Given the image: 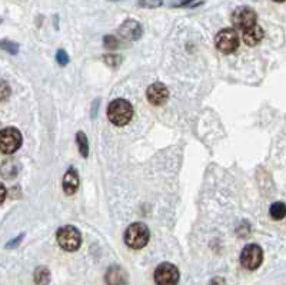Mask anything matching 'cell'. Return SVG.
I'll list each match as a JSON object with an SVG mask.
<instances>
[{
	"label": "cell",
	"mask_w": 286,
	"mask_h": 285,
	"mask_svg": "<svg viewBox=\"0 0 286 285\" xmlns=\"http://www.w3.org/2000/svg\"><path fill=\"white\" fill-rule=\"evenodd\" d=\"M179 278H180L179 269L170 262H163L155 269L156 285H177Z\"/></svg>",
	"instance_id": "52a82bcc"
},
{
	"label": "cell",
	"mask_w": 286,
	"mask_h": 285,
	"mask_svg": "<svg viewBox=\"0 0 286 285\" xmlns=\"http://www.w3.org/2000/svg\"><path fill=\"white\" fill-rule=\"evenodd\" d=\"M269 214H270V218L275 219V221H280L286 217V205L283 202L277 201L273 202L269 208Z\"/></svg>",
	"instance_id": "5bb4252c"
},
{
	"label": "cell",
	"mask_w": 286,
	"mask_h": 285,
	"mask_svg": "<svg viewBox=\"0 0 286 285\" xmlns=\"http://www.w3.org/2000/svg\"><path fill=\"white\" fill-rule=\"evenodd\" d=\"M263 36H265V32H263V29L258 26V25H255V26H252V28L243 30V42H245L248 46H256V45H259V43L262 42Z\"/></svg>",
	"instance_id": "7c38bea8"
},
{
	"label": "cell",
	"mask_w": 286,
	"mask_h": 285,
	"mask_svg": "<svg viewBox=\"0 0 286 285\" xmlns=\"http://www.w3.org/2000/svg\"><path fill=\"white\" fill-rule=\"evenodd\" d=\"M22 133L18 128L8 126L5 129H2L0 132V149L2 152L6 155H12L18 151L22 145Z\"/></svg>",
	"instance_id": "277c9868"
},
{
	"label": "cell",
	"mask_w": 286,
	"mask_h": 285,
	"mask_svg": "<svg viewBox=\"0 0 286 285\" xmlns=\"http://www.w3.org/2000/svg\"><path fill=\"white\" fill-rule=\"evenodd\" d=\"M69 55L66 53L63 49H59L57 52H56V62L60 65V66H66L67 63H69Z\"/></svg>",
	"instance_id": "ffe728a7"
},
{
	"label": "cell",
	"mask_w": 286,
	"mask_h": 285,
	"mask_svg": "<svg viewBox=\"0 0 286 285\" xmlns=\"http://www.w3.org/2000/svg\"><path fill=\"white\" fill-rule=\"evenodd\" d=\"M273 2H285V0H273Z\"/></svg>",
	"instance_id": "4316f807"
},
{
	"label": "cell",
	"mask_w": 286,
	"mask_h": 285,
	"mask_svg": "<svg viewBox=\"0 0 286 285\" xmlns=\"http://www.w3.org/2000/svg\"><path fill=\"white\" fill-rule=\"evenodd\" d=\"M215 45L222 53L229 55L239 48V36L233 29H222L215 38Z\"/></svg>",
	"instance_id": "5b68a950"
},
{
	"label": "cell",
	"mask_w": 286,
	"mask_h": 285,
	"mask_svg": "<svg viewBox=\"0 0 286 285\" xmlns=\"http://www.w3.org/2000/svg\"><path fill=\"white\" fill-rule=\"evenodd\" d=\"M150 239V231L142 222L130 224L125 232V244L132 249H142L148 245Z\"/></svg>",
	"instance_id": "7a4b0ae2"
},
{
	"label": "cell",
	"mask_w": 286,
	"mask_h": 285,
	"mask_svg": "<svg viewBox=\"0 0 286 285\" xmlns=\"http://www.w3.org/2000/svg\"><path fill=\"white\" fill-rule=\"evenodd\" d=\"M263 261V251L262 248L256 245V244H250L242 249L240 254V264L243 268L249 269V271H255L258 269L260 264Z\"/></svg>",
	"instance_id": "8992f818"
},
{
	"label": "cell",
	"mask_w": 286,
	"mask_h": 285,
	"mask_svg": "<svg viewBox=\"0 0 286 285\" xmlns=\"http://www.w3.org/2000/svg\"><path fill=\"white\" fill-rule=\"evenodd\" d=\"M103 60L106 62V65H109V66H118L120 63V56H116V55H106V56L103 57Z\"/></svg>",
	"instance_id": "44dd1931"
},
{
	"label": "cell",
	"mask_w": 286,
	"mask_h": 285,
	"mask_svg": "<svg viewBox=\"0 0 286 285\" xmlns=\"http://www.w3.org/2000/svg\"><path fill=\"white\" fill-rule=\"evenodd\" d=\"M194 2L195 0H180L176 6H177V8H180V6L183 8V6H189V5H190V3H194Z\"/></svg>",
	"instance_id": "d4e9b609"
},
{
	"label": "cell",
	"mask_w": 286,
	"mask_h": 285,
	"mask_svg": "<svg viewBox=\"0 0 286 285\" xmlns=\"http://www.w3.org/2000/svg\"><path fill=\"white\" fill-rule=\"evenodd\" d=\"M2 49L9 52L12 55H16L19 52V45L16 42H12V40H3L2 42Z\"/></svg>",
	"instance_id": "ac0fdd59"
},
{
	"label": "cell",
	"mask_w": 286,
	"mask_h": 285,
	"mask_svg": "<svg viewBox=\"0 0 286 285\" xmlns=\"http://www.w3.org/2000/svg\"><path fill=\"white\" fill-rule=\"evenodd\" d=\"M146 98L153 106H162L163 104H166L169 99V90H167L166 85H163L160 82L152 83L146 90Z\"/></svg>",
	"instance_id": "9c48e42d"
},
{
	"label": "cell",
	"mask_w": 286,
	"mask_h": 285,
	"mask_svg": "<svg viewBox=\"0 0 286 285\" xmlns=\"http://www.w3.org/2000/svg\"><path fill=\"white\" fill-rule=\"evenodd\" d=\"M8 90H10V87L6 85L5 80H2V99H3V101L8 99Z\"/></svg>",
	"instance_id": "7402d4cb"
},
{
	"label": "cell",
	"mask_w": 286,
	"mask_h": 285,
	"mask_svg": "<svg viewBox=\"0 0 286 285\" xmlns=\"http://www.w3.org/2000/svg\"><path fill=\"white\" fill-rule=\"evenodd\" d=\"M256 19H258L256 12L253 9H250V8H246V6L236 9L233 12V15H232L233 26L236 29H240V30H246V29L255 26L256 25Z\"/></svg>",
	"instance_id": "ba28073f"
},
{
	"label": "cell",
	"mask_w": 286,
	"mask_h": 285,
	"mask_svg": "<svg viewBox=\"0 0 286 285\" xmlns=\"http://www.w3.org/2000/svg\"><path fill=\"white\" fill-rule=\"evenodd\" d=\"M106 284L125 285L126 284V272L118 265L111 266V268L108 269V272H106Z\"/></svg>",
	"instance_id": "4fadbf2b"
},
{
	"label": "cell",
	"mask_w": 286,
	"mask_h": 285,
	"mask_svg": "<svg viewBox=\"0 0 286 285\" xmlns=\"http://www.w3.org/2000/svg\"><path fill=\"white\" fill-rule=\"evenodd\" d=\"M209 285H226V282H225V279L222 276H215V278L211 279Z\"/></svg>",
	"instance_id": "cb8c5ba5"
},
{
	"label": "cell",
	"mask_w": 286,
	"mask_h": 285,
	"mask_svg": "<svg viewBox=\"0 0 286 285\" xmlns=\"http://www.w3.org/2000/svg\"><path fill=\"white\" fill-rule=\"evenodd\" d=\"M35 282L37 285H47L50 282V271L46 266H39L35 271Z\"/></svg>",
	"instance_id": "2e32d148"
},
{
	"label": "cell",
	"mask_w": 286,
	"mask_h": 285,
	"mask_svg": "<svg viewBox=\"0 0 286 285\" xmlns=\"http://www.w3.org/2000/svg\"><path fill=\"white\" fill-rule=\"evenodd\" d=\"M138 5L140 8L155 9V8H160L163 5V0H138Z\"/></svg>",
	"instance_id": "e0dca14e"
},
{
	"label": "cell",
	"mask_w": 286,
	"mask_h": 285,
	"mask_svg": "<svg viewBox=\"0 0 286 285\" xmlns=\"http://www.w3.org/2000/svg\"><path fill=\"white\" fill-rule=\"evenodd\" d=\"M76 143H77V149L80 155L83 158H87L89 156V142H87V136L83 131H79L76 133Z\"/></svg>",
	"instance_id": "9a60e30c"
},
{
	"label": "cell",
	"mask_w": 286,
	"mask_h": 285,
	"mask_svg": "<svg viewBox=\"0 0 286 285\" xmlns=\"http://www.w3.org/2000/svg\"><path fill=\"white\" fill-rule=\"evenodd\" d=\"M108 118L116 126H125L133 118V106L126 99H115L108 106Z\"/></svg>",
	"instance_id": "6da1fadb"
},
{
	"label": "cell",
	"mask_w": 286,
	"mask_h": 285,
	"mask_svg": "<svg viewBox=\"0 0 286 285\" xmlns=\"http://www.w3.org/2000/svg\"><path fill=\"white\" fill-rule=\"evenodd\" d=\"M119 35L123 39L138 40L142 36V26L135 20H126L119 28Z\"/></svg>",
	"instance_id": "8fae6325"
},
{
	"label": "cell",
	"mask_w": 286,
	"mask_h": 285,
	"mask_svg": "<svg viewBox=\"0 0 286 285\" xmlns=\"http://www.w3.org/2000/svg\"><path fill=\"white\" fill-rule=\"evenodd\" d=\"M57 244L67 252H74L82 245V234L73 225H65L56 232Z\"/></svg>",
	"instance_id": "3957f363"
},
{
	"label": "cell",
	"mask_w": 286,
	"mask_h": 285,
	"mask_svg": "<svg viewBox=\"0 0 286 285\" xmlns=\"http://www.w3.org/2000/svg\"><path fill=\"white\" fill-rule=\"evenodd\" d=\"M5 195H6V188L5 185H2V202H5Z\"/></svg>",
	"instance_id": "484cf974"
},
{
	"label": "cell",
	"mask_w": 286,
	"mask_h": 285,
	"mask_svg": "<svg viewBox=\"0 0 286 285\" xmlns=\"http://www.w3.org/2000/svg\"><path fill=\"white\" fill-rule=\"evenodd\" d=\"M103 45H105V48L106 49L113 50V49L119 48V40L115 38V36L108 35V36H105V39H103Z\"/></svg>",
	"instance_id": "d6986e66"
},
{
	"label": "cell",
	"mask_w": 286,
	"mask_h": 285,
	"mask_svg": "<svg viewBox=\"0 0 286 285\" xmlns=\"http://www.w3.org/2000/svg\"><path fill=\"white\" fill-rule=\"evenodd\" d=\"M62 185H63V191H65L66 195H73L74 192L77 191L79 185H80V179H79V173L73 166H70L66 171Z\"/></svg>",
	"instance_id": "30bf717a"
},
{
	"label": "cell",
	"mask_w": 286,
	"mask_h": 285,
	"mask_svg": "<svg viewBox=\"0 0 286 285\" xmlns=\"http://www.w3.org/2000/svg\"><path fill=\"white\" fill-rule=\"evenodd\" d=\"M23 237H25L23 234H22V235H18V238H15L13 241H10L9 244H8V248H15V247H18L19 242H20V241L23 239Z\"/></svg>",
	"instance_id": "603a6c76"
}]
</instances>
